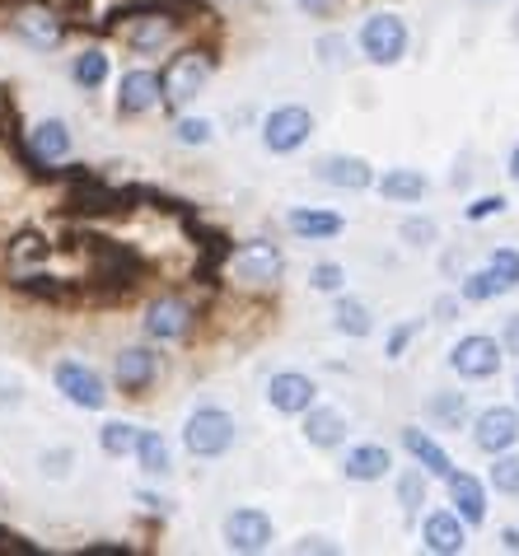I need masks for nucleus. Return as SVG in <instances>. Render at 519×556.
I'll use <instances>...</instances> for the list:
<instances>
[{
  "instance_id": "1",
  "label": "nucleus",
  "mask_w": 519,
  "mask_h": 556,
  "mask_svg": "<svg viewBox=\"0 0 519 556\" xmlns=\"http://www.w3.org/2000/svg\"><path fill=\"white\" fill-rule=\"evenodd\" d=\"M235 435H239L235 416L220 412V407H197L188 416V426H182V444H188L192 458H220V454H230Z\"/></svg>"
},
{
  "instance_id": "2",
  "label": "nucleus",
  "mask_w": 519,
  "mask_h": 556,
  "mask_svg": "<svg viewBox=\"0 0 519 556\" xmlns=\"http://www.w3.org/2000/svg\"><path fill=\"white\" fill-rule=\"evenodd\" d=\"M360 52H365V61H375V66H393V61H403L407 24L398 20V14H370V20L360 24Z\"/></svg>"
},
{
  "instance_id": "3",
  "label": "nucleus",
  "mask_w": 519,
  "mask_h": 556,
  "mask_svg": "<svg viewBox=\"0 0 519 556\" xmlns=\"http://www.w3.org/2000/svg\"><path fill=\"white\" fill-rule=\"evenodd\" d=\"M501 361H506V346L486 332H472V337H459L450 351V369L464 379H492L501 375Z\"/></svg>"
},
{
  "instance_id": "4",
  "label": "nucleus",
  "mask_w": 519,
  "mask_h": 556,
  "mask_svg": "<svg viewBox=\"0 0 519 556\" xmlns=\"http://www.w3.org/2000/svg\"><path fill=\"white\" fill-rule=\"evenodd\" d=\"M314 136V113L309 108H295V103H286V108H271V113L263 117V146L271 154H290V150H300L304 141Z\"/></svg>"
},
{
  "instance_id": "5",
  "label": "nucleus",
  "mask_w": 519,
  "mask_h": 556,
  "mask_svg": "<svg viewBox=\"0 0 519 556\" xmlns=\"http://www.w3.org/2000/svg\"><path fill=\"white\" fill-rule=\"evenodd\" d=\"M225 533V547L230 552H267L271 538H277V523L263 509H235V515H225L220 523Z\"/></svg>"
},
{
  "instance_id": "6",
  "label": "nucleus",
  "mask_w": 519,
  "mask_h": 556,
  "mask_svg": "<svg viewBox=\"0 0 519 556\" xmlns=\"http://www.w3.org/2000/svg\"><path fill=\"white\" fill-rule=\"evenodd\" d=\"M56 389L66 393V403L85 407V412H99L109 403V383L99 379V369H89L85 361H61L56 365Z\"/></svg>"
},
{
  "instance_id": "7",
  "label": "nucleus",
  "mask_w": 519,
  "mask_h": 556,
  "mask_svg": "<svg viewBox=\"0 0 519 556\" xmlns=\"http://www.w3.org/2000/svg\"><path fill=\"white\" fill-rule=\"evenodd\" d=\"M230 271L249 286H277L281 271H286V257H281L277 243H243V249L230 257Z\"/></svg>"
},
{
  "instance_id": "8",
  "label": "nucleus",
  "mask_w": 519,
  "mask_h": 556,
  "mask_svg": "<svg viewBox=\"0 0 519 556\" xmlns=\"http://www.w3.org/2000/svg\"><path fill=\"white\" fill-rule=\"evenodd\" d=\"M519 440V412L515 407H486L478 412V421H472V444H478L482 454H506L515 450Z\"/></svg>"
},
{
  "instance_id": "9",
  "label": "nucleus",
  "mask_w": 519,
  "mask_h": 556,
  "mask_svg": "<svg viewBox=\"0 0 519 556\" xmlns=\"http://www.w3.org/2000/svg\"><path fill=\"white\" fill-rule=\"evenodd\" d=\"M314 397H318V383L309 375H300V369H286V375L267 379V403L281 416H304L314 407Z\"/></svg>"
},
{
  "instance_id": "10",
  "label": "nucleus",
  "mask_w": 519,
  "mask_h": 556,
  "mask_svg": "<svg viewBox=\"0 0 519 556\" xmlns=\"http://www.w3.org/2000/svg\"><path fill=\"white\" fill-rule=\"evenodd\" d=\"M206 80H211V61L202 52H182L169 66V75H164V99L178 108V103H188Z\"/></svg>"
},
{
  "instance_id": "11",
  "label": "nucleus",
  "mask_w": 519,
  "mask_h": 556,
  "mask_svg": "<svg viewBox=\"0 0 519 556\" xmlns=\"http://www.w3.org/2000/svg\"><path fill=\"white\" fill-rule=\"evenodd\" d=\"M113 375H117V383H122V393L141 397V393L150 389V379L160 375V355L150 351V346H127V351H117Z\"/></svg>"
},
{
  "instance_id": "12",
  "label": "nucleus",
  "mask_w": 519,
  "mask_h": 556,
  "mask_svg": "<svg viewBox=\"0 0 519 556\" xmlns=\"http://www.w3.org/2000/svg\"><path fill=\"white\" fill-rule=\"evenodd\" d=\"M468 523L459 519V509H435V515H426L421 523V543L440 552V556H454V552H464L468 547Z\"/></svg>"
},
{
  "instance_id": "13",
  "label": "nucleus",
  "mask_w": 519,
  "mask_h": 556,
  "mask_svg": "<svg viewBox=\"0 0 519 556\" xmlns=\"http://www.w3.org/2000/svg\"><path fill=\"white\" fill-rule=\"evenodd\" d=\"M164 99V80L155 71H127L117 85V108L122 113H150Z\"/></svg>"
},
{
  "instance_id": "14",
  "label": "nucleus",
  "mask_w": 519,
  "mask_h": 556,
  "mask_svg": "<svg viewBox=\"0 0 519 556\" xmlns=\"http://www.w3.org/2000/svg\"><path fill=\"white\" fill-rule=\"evenodd\" d=\"M445 486H450V505L459 509V519L468 523V529H478V523L486 519V486L472 472H450Z\"/></svg>"
},
{
  "instance_id": "15",
  "label": "nucleus",
  "mask_w": 519,
  "mask_h": 556,
  "mask_svg": "<svg viewBox=\"0 0 519 556\" xmlns=\"http://www.w3.org/2000/svg\"><path fill=\"white\" fill-rule=\"evenodd\" d=\"M389 468H393V454L384 444H356V450H346V458H342L346 482H384Z\"/></svg>"
},
{
  "instance_id": "16",
  "label": "nucleus",
  "mask_w": 519,
  "mask_h": 556,
  "mask_svg": "<svg viewBox=\"0 0 519 556\" xmlns=\"http://www.w3.org/2000/svg\"><path fill=\"white\" fill-rule=\"evenodd\" d=\"M318 178L328 182V188H346V192H360L375 182V168L360 160V154H328L324 164H318Z\"/></svg>"
},
{
  "instance_id": "17",
  "label": "nucleus",
  "mask_w": 519,
  "mask_h": 556,
  "mask_svg": "<svg viewBox=\"0 0 519 556\" xmlns=\"http://www.w3.org/2000/svg\"><path fill=\"white\" fill-rule=\"evenodd\" d=\"M351 421L338 412V407H309L304 412V440L314 444V450H338V444L346 440Z\"/></svg>"
},
{
  "instance_id": "18",
  "label": "nucleus",
  "mask_w": 519,
  "mask_h": 556,
  "mask_svg": "<svg viewBox=\"0 0 519 556\" xmlns=\"http://www.w3.org/2000/svg\"><path fill=\"white\" fill-rule=\"evenodd\" d=\"M286 229L295 239H309V243H318V239H338L342 229H346V220L342 215H332V211H314V206H295L286 215Z\"/></svg>"
},
{
  "instance_id": "19",
  "label": "nucleus",
  "mask_w": 519,
  "mask_h": 556,
  "mask_svg": "<svg viewBox=\"0 0 519 556\" xmlns=\"http://www.w3.org/2000/svg\"><path fill=\"white\" fill-rule=\"evenodd\" d=\"M188 323H192V308L182 300H155L145 314V332L155 337V342H178V337L188 332Z\"/></svg>"
},
{
  "instance_id": "20",
  "label": "nucleus",
  "mask_w": 519,
  "mask_h": 556,
  "mask_svg": "<svg viewBox=\"0 0 519 556\" xmlns=\"http://www.w3.org/2000/svg\"><path fill=\"white\" fill-rule=\"evenodd\" d=\"M403 450H407L412 458H417L431 477H450V472H454V458H450L445 450H440V444H435L431 435H426V430H417V426H407V430H403Z\"/></svg>"
},
{
  "instance_id": "21",
  "label": "nucleus",
  "mask_w": 519,
  "mask_h": 556,
  "mask_svg": "<svg viewBox=\"0 0 519 556\" xmlns=\"http://www.w3.org/2000/svg\"><path fill=\"white\" fill-rule=\"evenodd\" d=\"M426 192H431V178L421 168H389L379 178V197H389V202H421Z\"/></svg>"
},
{
  "instance_id": "22",
  "label": "nucleus",
  "mask_w": 519,
  "mask_h": 556,
  "mask_svg": "<svg viewBox=\"0 0 519 556\" xmlns=\"http://www.w3.org/2000/svg\"><path fill=\"white\" fill-rule=\"evenodd\" d=\"M28 146H34V154H38V160H48V164L66 160V154H71V131H66V122H61V117L38 122V127L28 131Z\"/></svg>"
},
{
  "instance_id": "23",
  "label": "nucleus",
  "mask_w": 519,
  "mask_h": 556,
  "mask_svg": "<svg viewBox=\"0 0 519 556\" xmlns=\"http://www.w3.org/2000/svg\"><path fill=\"white\" fill-rule=\"evenodd\" d=\"M136 463H141V472H150V477H169V472H174L169 440H164L160 430H141V444H136Z\"/></svg>"
},
{
  "instance_id": "24",
  "label": "nucleus",
  "mask_w": 519,
  "mask_h": 556,
  "mask_svg": "<svg viewBox=\"0 0 519 556\" xmlns=\"http://www.w3.org/2000/svg\"><path fill=\"white\" fill-rule=\"evenodd\" d=\"M14 28H20L34 48H56V42H61V24L52 20L48 10H24L20 20H14Z\"/></svg>"
},
{
  "instance_id": "25",
  "label": "nucleus",
  "mask_w": 519,
  "mask_h": 556,
  "mask_svg": "<svg viewBox=\"0 0 519 556\" xmlns=\"http://www.w3.org/2000/svg\"><path fill=\"white\" fill-rule=\"evenodd\" d=\"M332 328H338L342 337H370L375 323H370V308H365L360 300H338L332 304Z\"/></svg>"
},
{
  "instance_id": "26",
  "label": "nucleus",
  "mask_w": 519,
  "mask_h": 556,
  "mask_svg": "<svg viewBox=\"0 0 519 556\" xmlns=\"http://www.w3.org/2000/svg\"><path fill=\"white\" fill-rule=\"evenodd\" d=\"M99 444H103V454H109V458H127V454H136V444H141V426L109 421L99 430Z\"/></svg>"
},
{
  "instance_id": "27",
  "label": "nucleus",
  "mask_w": 519,
  "mask_h": 556,
  "mask_svg": "<svg viewBox=\"0 0 519 556\" xmlns=\"http://www.w3.org/2000/svg\"><path fill=\"white\" fill-rule=\"evenodd\" d=\"M71 80L80 85V89H99L103 80H109V56H103L99 48H89L71 61Z\"/></svg>"
},
{
  "instance_id": "28",
  "label": "nucleus",
  "mask_w": 519,
  "mask_h": 556,
  "mask_svg": "<svg viewBox=\"0 0 519 556\" xmlns=\"http://www.w3.org/2000/svg\"><path fill=\"white\" fill-rule=\"evenodd\" d=\"M169 20H141L136 28H127V42H131V52H160L164 42H169Z\"/></svg>"
},
{
  "instance_id": "29",
  "label": "nucleus",
  "mask_w": 519,
  "mask_h": 556,
  "mask_svg": "<svg viewBox=\"0 0 519 556\" xmlns=\"http://www.w3.org/2000/svg\"><path fill=\"white\" fill-rule=\"evenodd\" d=\"M459 295H464L468 304H486V300L506 295V286H501V281H496V271H492V267H482V271H472V276H464V281H459Z\"/></svg>"
},
{
  "instance_id": "30",
  "label": "nucleus",
  "mask_w": 519,
  "mask_h": 556,
  "mask_svg": "<svg viewBox=\"0 0 519 556\" xmlns=\"http://www.w3.org/2000/svg\"><path fill=\"white\" fill-rule=\"evenodd\" d=\"M492 486L501 491V496H519V458L510 450L496 454V463H492Z\"/></svg>"
},
{
  "instance_id": "31",
  "label": "nucleus",
  "mask_w": 519,
  "mask_h": 556,
  "mask_svg": "<svg viewBox=\"0 0 519 556\" xmlns=\"http://www.w3.org/2000/svg\"><path fill=\"white\" fill-rule=\"evenodd\" d=\"M486 267L496 271V281L506 286V290L519 286V249H496L492 257H486Z\"/></svg>"
},
{
  "instance_id": "32",
  "label": "nucleus",
  "mask_w": 519,
  "mask_h": 556,
  "mask_svg": "<svg viewBox=\"0 0 519 556\" xmlns=\"http://www.w3.org/2000/svg\"><path fill=\"white\" fill-rule=\"evenodd\" d=\"M309 286L324 290V295H338V290L346 286V267L342 262H318V267L309 271Z\"/></svg>"
},
{
  "instance_id": "33",
  "label": "nucleus",
  "mask_w": 519,
  "mask_h": 556,
  "mask_svg": "<svg viewBox=\"0 0 519 556\" xmlns=\"http://www.w3.org/2000/svg\"><path fill=\"white\" fill-rule=\"evenodd\" d=\"M398 235H403L407 249H431V243L440 239V229H435V220H417V215H412V220L398 225Z\"/></svg>"
},
{
  "instance_id": "34",
  "label": "nucleus",
  "mask_w": 519,
  "mask_h": 556,
  "mask_svg": "<svg viewBox=\"0 0 519 556\" xmlns=\"http://www.w3.org/2000/svg\"><path fill=\"white\" fill-rule=\"evenodd\" d=\"M211 117H178V127H174V136H178V146H206L211 141Z\"/></svg>"
},
{
  "instance_id": "35",
  "label": "nucleus",
  "mask_w": 519,
  "mask_h": 556,
  "mask_svg": "<svg viewBox=\"0 0 519 556\" xmlns=\"http://www.w3.org/2000/svg\"><path fill=\"white\" fill-rule=\"evenodd\" d=\"M398 505H403V509L426 505V477H421V468L403 472V482H398Z\"/></svg>"
},
{
  "instance_id": "36",
  "label": "nucleus",
  "mask_w": 519,
  "mask_h": 556,
  "mask_svg": "<svg viewBox=\"0 0 519 556\" xmlns=\"http://www.w3.org/2000/svg\"><path fill=\"white\" fill-rule=\"evenodd\" d=\"M431 412L440 416V421H450V426H464V416H468V403H464V393H440Z\"/></svg>"
},
{
  "instance_id": "37",
  "label": "nucleus",
  "mask_w": 519,
  "mask_h": 556,
  "mask_svg": "<svg viewBox=\"0 0 519 556\" xmlns=\"http://www.w3.org/2000/svg\"><path fill=\"white\" fill-rule=\"evenodd\" d=\"M506 206H510V202H506V197H501V192H492V197H478V202L468 206V220H472V225H478V220H492V215H501Z\"/></svg>"
},
{
  "instance_id": "38",
  "label": "nucleus",
  "mask_w": 519,
  "mask_h": 556,
  "mask_svg": "<svg viewBox=\"0 0 519 556\" xmlns=\"http://www.w3.org/2000/svg\"><path fill=\"white\" fill-rule=\"evenodd\" d=\"M417 332H421V318H412V323H403V328H393V337H389V355H393V361H398V355L407 351V342H412Z\"/></svg>"
},
{
  "instance_id": "39",
  "label": "nucleus",
  "mask_w": 519,
  "mask_h": 556,
  "mask_svg": "<svg viewBox=\"0 0 519 556\" xmlns=\"http://www.w3.org/2000/svg\"><path fill=\"white\" fill-rule=\"evenodd\" d=\"M501 346L519 355V314H510V318H506V332H501Z\"/></svg>"
},
{
  "instance_id": "40",
  "label": "nucleus",
  "mask_w": 519,
  "mask_h": 556,
  "mask_svg": "<svg viewBox=\"0 0 519 556\" xmlns=\"http://www.w3.org/2000/svg\"><path fill=\"white\" fill-rule=\"evenodd\" d=\"M295 5H300L304 14H324V10L332 5V0H295Z\"/></svg>"
},
{
  "instance_id": "41",
  "label": "nucleus",
  "mask_w": 519,
  "mask_h": 556,
  "mask_svg": "<svg viewBox=\"0 0 519 556\" xmlns=\"http://www.w3.org/2000/svg\"><path fill=\"white\" fill-rule=\"evenodd\" d=\"M501 543H506V552H519V529H501Z\"/></svg>"
},
{
  "instance_id": "42",
  "label": "nucleus",
  "mask_w": 519,
  "mask_h": 556,
  "mask_svg": "<svg viewBox=\"0 0 519 556\" xmlns=\"http://www.w3.org/2000/svg\"><path fill=\"white\" fill-rule=\"evenodd\" d=\"M510 178H515V182H519V146H515V150H510Z\"/></svg>"
},
{
  "instance_id": "43",
  "label": "nucleus",
  "mask_w": 519,
  "mask_h": 556,
  "mask_svg": "<svg viewBox=\"0 0 519 556\" xmlns=\"http://www.w3.org/2000/svg\"><path fill=\"white\" fill-rule=\"evenodd\" d=\"M515 38H519V10H515Z\"/></svg>"
},
{
  "instance_id": "44",
  "label": "nucleus",
  "mask_w": 519,
  "mask_h": 556,
  "mask_svg": "<svg viewBox=\"0 0 519 556\" xmlns=\"http://www.w3.org/2000/svg\"><path fill=\"white\" fill-rule=\"evenodd\" d=\"M515 393H519V375H515Z\"/></svg>"
}]
</instances>
